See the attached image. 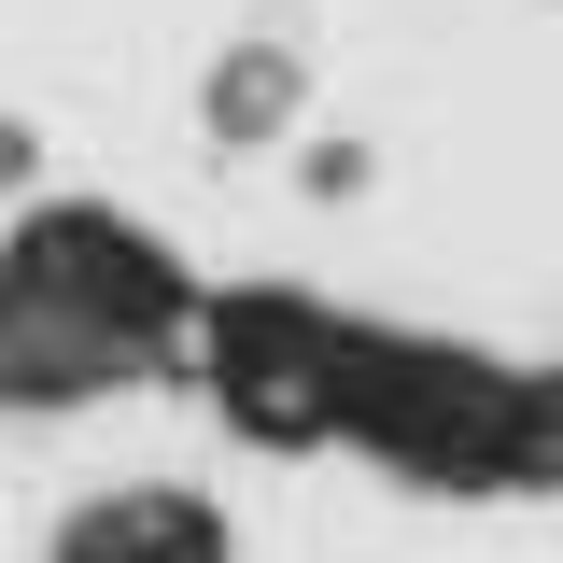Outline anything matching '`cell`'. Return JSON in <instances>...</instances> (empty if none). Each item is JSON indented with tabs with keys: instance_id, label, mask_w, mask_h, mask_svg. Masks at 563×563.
<instances>
[{
	"instance_id": "obj_1",
	"label": "cell",
	"mask_w": 563,
	"mask_h": 563,
	"mask_svg": "<svg viewBox=\"0 0 563 563\" xmlns=\"http://www.w3.org/2000/svg\"><path fill=\"white\" fill-rule=\"evenodd\" d=\"M57 563H211V521L184 493H99L85 521H70Z\"/></svg>"
}]
</instances>
